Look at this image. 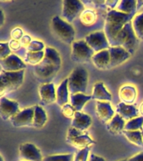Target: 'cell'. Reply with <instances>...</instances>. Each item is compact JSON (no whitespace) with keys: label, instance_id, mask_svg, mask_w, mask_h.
Segmentation results:
<instances>
[{"label":"cell","instance_id":"cell-18","mask_svg":"<svg viewBox=\"0 0 143 161\" xmlns=\"http://www.w3.org/2000/svg\"><path fill=\"white\" fill-rule=\"evenodd\" d=\"M91 123H92V120L90 116L82 112H76L71 122V127L81 132H84L90 128Z\"/></svg>","mask_w":143,"mask_h":161},{"label":"cell","instance_id":"cell-19","mask_svg":"<svg viewBox=\"0 0 143 161\" xmlns=\"http://www.w3.org/2000/svg\"><path fill=\"white\" fill-rule=\"evenodd\" d=\"M137 91L134 86L125 85L122 86L119 90V98L121 103L128 105H131L136 99Z\"/></svg>","mask_w":143,"mask_h":161},{"label":"cell","instance_id":"cell-34","mask_svg":"<svg viewBox=\"0 0 143 161\" xmlns=\"http://www.w3.org/2000/svg\"><path fill=\"white\" fill-rule=\"evenodd\" d=\"M26 49L28 52H40V51H44L45 45L42 41L34 40Z\"/></svg>","mask_w":143,"mask_h":161},{"label":"cell","instance_id":"cell-50","mask_svg":"<svg viewBox=\"0 0 143 161\" xmlns=\"http://www.w3.org/2000/svg\"><path fill=\"white\" fill-rule=\"evenodd\" d=\"M120 161H126V160H125V159H124V160H120Z\"/></svg>","mask_w":143,"mask_h":161},{"label":"cell","instance_id":"cell-31","mask_svg":"<svg viewBox=\"0 0 143 161\" xmlns=\"http://www.w3.org/2000/svg\"><path fill=\"white\" fill-rule=\"evenodd\" d=\"M44 57H45V51H40V52H28L27 51L24 60L28 64L37 65L42 61Z\"/></svg>","mask_w":143,"mask_h":161},{"label":"cell","instance_id":"cell-43","mask_svg":"<svg viewBox=\"0 0 143 161\" xmlns=\"http://www.w3.org/2000/svg\"><path fill=\"white\" fill-rule=\"evenodd\" d=\"M126 161H143V152H140V153L135 154Z\"/></svg>","mask_w":143,"mask_h":161},{"label":"cell","instance_id":"cell-11","mask_svg":"<svg viewBox=\"0 0 143 161\" xmlns=\"http://www.w3.org/2000/svg\"><path fill=\"white\" fill-rule=\"evenodd\" d=\"M19 105L17 102L12 101L1 97L0 98V115L3 120L12 118L17 113H19Z\"/></svg>","mask_w":143,"mask_h":161},{"label":"cell","instance_id":"cell-3","mask_svg":"<svg viewBox=\"0 0 143 161\" xmlns=\"http://www.w3.org/2000/svg\"><path fill=\"white\" fill-rule=\"evenodd\" d=\"M138 45V38L133 29L132 23L130 22L125 25L121 31L117 35L110 47H122L130 55H133Z\"/></svg>","mask_w":143,"mask_h":161},{"label":"cell","instance_id":"cell-47","mask_svg":"<svg viewBox=\"0 0 143 161\" xmlns=\"http://www.w3.org/2000/svg\"><path fill=\"white\" fill-rule=\"evenodd\" d=\"M139 113L141 114V117H143V103L140 105V108H139Z\"/></svg>","mask_w":143,"mask_h":161},{"label":"cell","instance_id":"cell-6","mask_svg":"<svg viewBox=\"0 0 143 161\" xmlns=\"http://www.w3.org/2000/svg\"><path fill=\"white\" fill-rule=\"evenodd\" d=\"M51 28L55 35L65 44L72 45L75 42V31L70 23L59 16H55L51 20Z\"/></svg>","mask_w":143,"mask_h":161},{"label":"cell","instance_id":"cell-15","mask_svg":"<svg viewBox=\"0 0 143 161\" xmlns=\"http://www.w3.org/2000/svg\"><path fill=\"white\" fill-rule=\"evenodd\" d=\"M96 116L98 119L105 124L114 118V110L109 102H96Z\"/></svg>","mask_w":143,"mask_h":161},{"label":"cell","instance_id":"cell-38","mask_svg":"<svg viewBox=\"0 0 143 161\" xmlns=\"http://www.w3.org/2000/svg\"><path fill=\"white\" fill-rule=\"evenodd\" d=\"M10 35H11V39L14 40H19L20 41V40L24 37V32H23L22 29L17 27L13 29V30L11 31L10 33Z\"/></svg>","mask_w":143,"mask_h":161},{"label":"cell","instance_id":"cell-48","mask_svg":"<svg viewBox=\"0 0 143 161\" xmlns=\"http://www.w3.org/2000/svg\"><path fill=\"white\" fill-rule=\"evenodd\" d=\"M0 161H3V156H0Z\"/></svg>","mask_w":143,"mask_h":161},{"label":"cell","instance_id":"cell-10","mask_svg":"<svg viewBox=\"0 0 143 161\" xmlns=\"http://www.w3.org/2000/svg\"><path fill=\"white\" fill-rule=\"evenodd\" d=\"M34 115V106L20 111L19 113L13 116L12 118H10V122L15 128L26 127V126L33 127Z\"/></svg>","mask_w":143,"mask_h":161},{"label":"cell","instance_id":"cell-35","mask_svg":"<svg viewBox=\"0 0 143 161\" xmlns=\"http://www.w3.org/2000/svg\"><path fill=\"white\" fill-rule=\"evenodd\" d=\"M61 113H62L63 116L65 117V118H74L76 111L75 110V108H73V106L71 104L67 103L65 106L61 107Z\"/></svg>","mask_w":143,"mask_h":161},{"label":"cell","instance_id":"cell-32","mask_svg":"<svg viewBox=\"0 0 143 161\" xmlns=\"http://www.w3.org/2000/svg\"><path fill=\"white\" fill-rule=\"evenodd\" d=\"M143 129V117H137L128 121L125 123V130L126 131H138Z\"/></svg>","mask_w":143,"mask_h":161},{"label":"cell","instance_id":"cell-39","mask_svg":"<svg viewBox=\"0 0 143 161\" xmlns=\"http://www.w3.org/2000/svg\"><path fill=\"white\" fill-rule=\"evenodd\" d=\"M82 133H84L81 132V131L78 130V129H76V128H72V127H71V128L69 129V131H68L67 137H66V141L70 140V139H72V138H76L77 136L80 135V134H82Z\"/></svg>","mask_w":143,"mask_h":161},{"label":"cell","instance_id":"cell-44","mask_svg":"<svg viewBox=\"0 0 143 161\" xmlns=\"http://www.w3.org/2000/svg\"><path fill=\"white\" fill-rule=\"evenodd\" d=\"M89 161H106L104 158L100 157V156H98L96 154H94V153H91L90 155V158H89Z\"/></svg>","mask_w":143,"mask_h":161},{"label":"cell","instance_id":"cell-7","mask_svg":"<svg viewBox=\"0 0 143 161\" xmlns=\"http://www.w3.org/2000/svg\"><path fill=\"white\" fill-rule=\"evenodd\" d=\"M95 54V51L88 45L85 40L75 41L72 44L71 59L75 62H87L92 59Z\"/></svg>","mask_w":143,"mask_h":161},{"label":"cell","instance_id":"cell-14","mask_svg":"<svg viewBox=\"0 0 143 161\" xmlns=\"http://www.w3.org/2000/svg\"><path fill=\"white\" fill-rule=\"evenodd\" d=\"M110 53V65L109 68H113L117 65L122 64L130 58V55L129 53L123 49L122 47L115 46V47H110L109 49Z\"/></svg>","mask_w":143,"mask_h":161},{"label":"cell","instance_id":"cell-49","mask_svg":"<svg viewBox=\"0 0 143 161\" xmlns=\"http://www.w3.org/2000/svg\"><path fill=\"white\" fill-rule=\"evenodd\" d=\"M141 131V133H142V137H143V130H140Z\"/></svg>","mask_w":143,"mask_h":161},{"label":"cell","instance_id":"cell-33","mask_svg":"<svg viewBox=\"0 0 143 161\" xmlns=\"http://www.w3.org/2000/svg\"><path fill=\"white\" fill-rule=\"evenodd\" d=\"M74 158L73 153H64L46 156L43 158V161H74Z\"/></svg>","mask_w":143,"mask_h":161},{"label":"cell","instance_id":"cell-21","mask_svg":"<svg viewBox=\"0 0 143 161\" xmlns=\"http://www.w3.org/2000/svg\"><path fill=\"white\" fill-rule=\"evenodd\" d=\"M92 99L97 102H110L111 100V94H110L104 86V83L98 81L94 86L92 93Z\"/></svg>","mask_w":143,"mask_h":161},{"label":"cell","instance_id":"cell-42","mask_svg":"<svg viewBox=\"0 0 143 161\" xmlns=\"http://www.w3.org/2000/svg\"><path fill=\"white\" fill-rule=\"evenodd\" d=\"M118 3H119V1H117V0H108V1H105V5L113 9V8L117 7Z\"/></svg>","mask_w":143,"mask_h":161},{"label":"cell","instance_id":"cell-23","mask_svg":"<svg viewBox=\"0 0 143 161\" xmlns=\"http://www.w3.org/2000/svg\"><path fill=\"white\" fill-rule=\"evenodd\" d=\"M69 88H68V78H65L56 90V103L59 106L63 107L67 104L69 101Z\"/></svg>","mask_w":143,"mask_h":161},{"label":"cell","instance_id":"cell-30","mask_svg":"<svg viewBox=\"0 0 143 161\" xmlns=\"http://www.w3.org/2000/svg\"><path fill=\"white\" fill-rule=\"evenodd\" d=\"M131 23L138 40H143V12L135 15Z\"/></svg>","mask_w":143,"mask_h":161},{"label":"cell","instance_id":"cell-46","mask_svg":"<svg viewBox=\"0 0 143 161\" xmlns=\"http://www.w3.org/2000/svg\"><path fill=\"white\" fill-rule=\"evenodd\" d=\"M143 6V0H139V1H137V10L140 8H141Z\"/></svg>","mask_w":143,"mask_h":161},{"label":"cell","instance_id":"cell-13","mask_svg":"<svg viewBox=\"0 0 143 161\" xmlns=\"http://www.w3.org/2000/svg\"><path fill=\"white\" fill-rule=\"evenodd\" d=\"M20 156L28 161H43L42 154L39 148L33 143H24L19 146Z\"/></svg>","mask_w":143,"mask_h":161},{"label":"cell","instance_id":"cell-51","mask_svg":"<svg viewBox=\"0 0 143 161\" xmlns=\"http://www.w3.org/2000/svg\"><path fill=\"white\" fill-rule=\"evenodd\" d=\"M142 130H143V129H142Z\"/></svg>","mask_w":143,"mask_h":161},{"label":"cell","instance_id":"cell-5","mask_svg":"<svg viewBox=\"0 0 143 161\" xmlns=\"http://www.w3.org/2000/svg\"><path fill=\"white\" fill-rule=\"evenodd\" d=\"M24 70L16 72H8L1 70L0 75V93L3 96L5 93L17 90L24 82Z\"/></svg>","mask_w":143,"mask_h":161},{"label":"cell","instance_id":"cell-41","mask_svg":"<svg viewBox=\"0 0 143 161\" xmlns=\"http://www.w3.org/2000/svg\"><path fill=\"white\" fill-rule=\"evenodd\" d=\"M32 39L30 37L29 35H24V37L20 40V43H21V45L23 47H26L27 48L29 44L32 42Z\"/></svg>","mask_w":143,"mask_h":161},{"label":"cell","instance_id":"cell-37","mask_svg":"<svg viewBox=\"0 0 143 161\" xmlns=\"http://www.w3.org/2000/svg\"><path fill=\"white\" fill-rule=\"evenodd\" d=\"M89 153H90V148L79 150L75 154L74 161H87Z\"/></svg>","mask_w":143,"mask_h":161},{"label":"cell","instance_id":"cell-9","mask_svg":"<svg viewBox=\"0 0 143 161\" xmlns=\"http://www.w3.org/2000/svg\"><path fill=\"white\" fill-rule=\"evenodd\" d=\"M85 42L95 52L98 53L105 50H109L110 45L105 35V31H96L85 36Z\"/></svg>","mask_w":143,"mask_h":161},{"label":"cell","instance_id":"cell-24","mask_svg":"<svg viewBox=\"0 0 143 161\" xmlns=\"http://www.w3.org/2000/svg\"><path fill=\"white\" fill-rule=\"evenodd\" d=\"M125 126V120L119 114H115L114 118L107 123V129L111 134L117 135L124 131Z\"/></svg>","mask_w":143,"mask_h":161},{"label":"cell","instance_id":"cell-28","mask_svg":"<svg viewBox=\"0 0 143 161\" xmlns=\"http://www.w3.org/2000/svg\"><path fill=\"white\" fill-rule=\"evenodd\" d=\"M80 22L85 26H91L96 22L97 14L95 10L85 9L80 15Z\"/></svg>","mask_w":143,"mask_h":161},{"label":"cell","instance_id":"cell-8","mask_svg":"<svg viewBox=\"0 0 143 161\" xmlns=\"http://www.w3.org/2000/svg\"><path fill=\"white\" fill-rule=\"evenodd\" d=\"M85 6L81 1L64 0L62 2V17L66 22L71 23L78 15L81 14Z\"/></svg>","mask_w":143,"mask_h":161},{"label":"cell","instance_id":"cell-16","mask_svg":"<svg viewBox=\"0 0 143 161\" xmlns=\"http://www.w3.org/2000/svg\"><path fill=\"white\" fill-rule=\"evenodd\" d=\"M40 100L45 105H49L56 102V91L54 83L42 84L39 88Z\"/></svg>","mask_w":143,"mask_h":161},{"label":"cell","instance_id":"cell-45","mask_svg":"<svg viewBox=\"0 0 143 161\" xmlns=\"http://www.w3.org/2000/svg\"><path fill=\"white\" fill-rule=\"evenodd\" d=\"M4 14L3 12V10H0V26H3V23H4Z\"/></svg>","mask_w":143,"mask_h":161},{"label":"cell","instance_id":"cell-26","mask_svg":"<svg viewBox=\"0 0 143 161\" xmlns=\"http://www.w3.org/2000/svg\"><path fill=\"white\" fill-rule=\"evenodd\" d=\"M116 10L119 12L124 13L126 14L135 15L137 11V1L135 0H121L119 1L116 7Z\"/></svg>","mask_w":143,"mask_h":161},{"label":"cell","instance_id":"cell-27","mask_svg":"<svg viewBox=\"0 0 143 161\" xmlns=\"http://www.w3.org/2000/svg\"><path fill=\"white\" fill-rule=\"evenodd\" d=\"M47 122V115L45 111L40 106H34V122L33 127L36 128H40L45 126Z\"/></svg>","mask_w":143,"mask_h":161},{"label":"cell","instance_id":"cell-25","mask_svg":"<svg viewBox=\"0 0 143 161\" xmlns=\"http://www.w3.org/2000/svg\"><path fill=\"white\" fill-rule=\"evenodd\" d=\"M70 104L75 108V110L76 112H81L85 103L92 99V96L85 95L83 93H77V94L70 95Z\"/></svg>","mask_w":143,"mask_h":161},{"label":"cell","instance_id":"cell-36","mask_svg":"<svg viewBox=\"0 0 143 161\" xmlns=\"http://www.w3.org/2000/svg\"><path fill=\"white\" fill-rule=\"evenodd\" d=\"M11 55V49L8 42L0 43V60H3Z\"/></svg>","mask_w":143,"mask_h":161},{"label":"cell","instance_id":"cell-4","mask_svg":"<svg viewBox=\"0 0 143 161\" xmlns=\"http://www.w3.org/2000/svg\"><path fill=\"white\" fill-rule=\"evenodd\" d=\"M88 85V72L85 68L77 67L73 70L68 77V88L70 95L86 92Z\"/></svg>","mask_w":143,"mask_h":161},{"label":"cell","instance_id":"cell-22","mask_svg":"<svg viewBox=\"0 0 143 161\" xmlns=\"http://www.w3.org/2000/svg\"><path fill=\"white\" fill-rule=\"evenodd\" d=\"M93 64L95 65V67L100 70L107 69L110 65V53L109 50H105L100 52L95 53L94 56L91 59Z\"/></svg>","mask_w":143,"mask_h":161},{"label":"cell","instance_id":"cell-12","mask_svg":"<svg viewBox=\"0 0 143 161\" xmlns=\"http://www.w3.org/2000/svg\"><path fill=\"white\" fill-rule=\"evenodd\" d=\"M0 65L2 70L8 72H16L24 70L26 68V64L14 54H11L3 60H0Z\"/></svg>","mask_w":143,"mask_h":161},{"label":"cell","instance_id":"cell-1","mask_svg":"<svg viewBox=\"0 0 143 161\" xmlns=\"http://www.w3.org/2000/svg\"><path fill=\"white\" fill-rule=\"evenodd\" d=\"M61 67V57L57 50L52 47H46L45 50V57L43 60L35 65V77L43 84L51 83V80L57 75Z\"/></svg>","mask_w":143,"mask_h":161},{"label":"cell","instance_id":"cell-20","mask_svg":"<svg viewBox=\"0 0 143 161\" xmlns=\"http://www.w3.org/2000/svg\"><path fill=\"white\" fill-rule=\"evenodd\" d=\"M66 142L73 147L78 148L79 150L90 148V145H93L95 143V141L88 135V133H82V134L77 136L76 138H72L70 140H67Z\"/></svg>","mask_w":143,"mask_h":161},{"label":"cell","instance_id":"cell-17","mask_svg":"<svg viewBox=\"0 0 143 161\" xmlns=\"http://www.w3.org/2000/svg\"><path fill=\"white\" fill-rule=\"evenodd\" d=\"M115 110L117 114H119L125 121H130L133 118H137L139 114V110L135 106L128 105L121 102L116 105Z\"/></svg>","mask_w":143,"mask_h":161},{"label":"cell","instance_id":"cell-2","mask_svg":"<svg viewBox=\"0 0 143 161\" xmlns=\"http://www.w3.org/2000/svg\"><path fill=\"white\" fill-rule=\"evenodd\" d=\"M134 15L126 14L116 9H111L107 13L105 21V33L110 45L121 31L125 25L132 21Z\"/></svg>","mask_w":143,"mask_h":161},{"label":"cell","instance_id":"cell-40","mask_svg":"<svg viewBox=\"0 0 143 161\" xmlns=\"http://www.w3.org/2000/svg\"><path fill=\"white\" fill-rule=\"evenodd\" d=\"M8 45H9V47L10 49H11V50H13V51H16V50H19L20 47L22 46L20 41L14 40H10L9 42H8Z\"/></svg>","mask_w":143,"mask_h":161},{"label":"cell","instance_id":"cell-29","mask_svg":"<svg viewBox=\"0 0 143 161\" xmlns=\"http://www.w3.org/2000/svg\"><path fill=\"white\" fill-rule=\"evenodd\" d=\"M122 133L130 143H134V144L139 146V147H143V137L141 131L124 130Z\"/></svg>","mask_w":143,"mask_h":161}]
</instances>
